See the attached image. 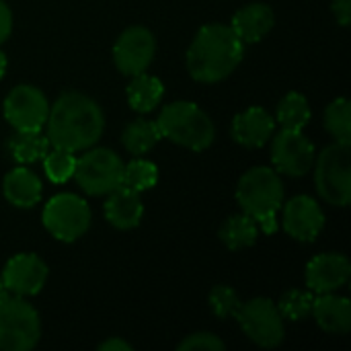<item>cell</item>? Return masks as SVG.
Masks as SVG:
<instances>
[{
    "label": "cell",
    "instance_id": "obj_1",
    "mask_svg": "<svg viewBox=\"0 0 351 351\" xmlns=\"http://www.w3.org/2000/svg\"><path fill=\"white\" fill-rule=\"evenodd\" d=\"M47 140L53 148L70 152L86 150L99 142L105 130L101 107L86 95L66 90L47 113Z\"/></svg>",
    "mask_w": 351,
    "mask_h": 351
},
{
    "label": "cell",
    "instance_id": "obj_2",
    "mask_svg": "<svg viewBox=\"0 0 351 351\" xmlns=\"http://www.w3.org/2000/svg\"><path fill=\"white\" fill-rule=\"evenodd\" d=\"M243 56L245 43L230 25H206L187 49V68L199 82H218L234 72Z\"/></svg>",
    "mask_w": 351,
    "mask_h": 351
},
{
    "label": "cell",
    "instance_id": "obj_3",
    "mask_svg": "<svg viewBox=\"0 0 351 351\" xmlns=\"http://www.w3.org/2000/svg\"><path fill=\"white\" fill-rule=\"evenodd\" d=\"M237 199L265 234L278 232V212L284 204V185L276 171L255 167L247 171L237 187Z\"/></svg>",
    "mask_w": 351,
    "mask_h": 351
},
{
    "label": "cell",
    "instance_id": "obj_4",
    "mask_svg": "<svg viewBox=\"0 0 351 351\" xmlns=\"http://www.w3.org/2000/svg\"><path fill=\"white\" fill-rule=\"evenodd\" d=\"M156 125L162 138H169L171 142L195 152L206 150L214 142V134H216L208 113H204L195 103H187V101H177L167 105L160 111Z\"/></svg>",
    "mask_w": 351,
    "mask_h": 351
},
{
    "label": "cell",
    "instance_id": "obj_5",
    "mask_svg": "<svg viewBox=\"0 0 351 351\" xmlns=\"http://www.w3.org/2000/svg\"><path fill=\"white\" fill-rule=\"evenodd\" d=\"M41 335L37 311L21 296L0 298V350L29 351Z\"/></svg>",
    "mask_w": 351,
    "mask_h": 351
},
{
    "label": "cell",
    "instance_id": "obj_6",
    "mask_svg": "<svg viewBox=\"0 0 351 351\" xmlns=\"http://www.w3.org/2000/svg\"><path fill=\"white\" fill-rule=\"evenodd\" d=\"M350 144L335 142L327 146L315 169V183L321 197L333 206H348L351 199V154Z\"/></svg>",
    "mask_w": 351,
    "mask_h": 351
},
{
    "label": "cell",
    "instance_id": "obj_7",
    "mask_svg": "<svg viewBox=\"0 0 351 351\" xmlns=\"http://www.w3.org/2000/svg\"><path fill=\"white\" fill-rule=\"evenodd\" d=\"M72 177L88 195H107L121 185L123 162L109 148H93L76 158Z\"/></svg>",
    "mask_w": 351,
    "mask_h": 351
},
{
    "label": "cell",
    "instance_id": "obj_8",
    "mask_svg": "<svg viewBox=\"0 0 351 351\" xmlns=\"http://www.w3.org/2000/svg\"><path fill=\"white\" fill-rule=\"evenodd\" d=\"M43 224L58 241L72 243L88 230V204L74 193H60L45 204Z\"/></svg>",
    "mask_w": 351,
    "mask_h": 351
},
{
    "label": "cell",
    "instance_id": "obj_9",
    "mask_svg": "<svg viewBox=\"0 0 351 351\" xmlns=\"http://www.w3.org/2000/svg\"><path fill=\"white\" fill-rule=\"evenodd\" d=\"M237 319L247 337L261 348H278L284 341V317L269 298H255L241 304Z\"/></svg>",
    "mask_w": 351,
    "mask_h": 351
},
{
    "label": "cell",
    "instance_id": "obj_10",
    "mask_svg": "<svg viewBox=\"0 0 351 351\" xmlns=\"http://www.w3.org/2000/svg\"><path fill=\"white\" fill-rule=\"evenodd\" d=\"M49 103L45 95L29 84L16 86L4 101V115L19 132H41L47 121Z\"/></svg>",
    "mask_w": 351,
    "mask_h": 351
},
{
    "label": "cell",
    "instance_id": "obj_11",
    "mask_svg": "<svg viewBox=\"0 0 351 351\" xmlns=\"http://www.w3.org/2000/svg\"><path fill=\"white\" fill-rule=\"evenodd\" d=\"M271 158L280 173L290 177H302L315 162V146L302 134V130H284L276 136L271 146Z\"/></svg>",
    "mask_w": 351,
    "mask_h": 351
},
{
    "label": "cell",
    "instance_id": "obj_12",
    "mask_svg": "<svg viewBox=\"0 0 351 351\" xmlns=\"http://www.w3.org/2000/svg\"><path fill=\"white\" fill-rule=\"evenodd\" d=\"M156 51L154 35L146 27H130L125 29L113 47V60L119 72L128 76H136L146 72Z\"/></svg>",
    "mask_w": 351,
    "mask_h": 351
},
{
    "label": "cell",
    "instance_id": "obj_13",
    "mask_svg": "<svg viewBox=\"0 0 351 351\" xmlns=\"http://www.w3.org/2000/svg\"><path fill=\"white\" fill-rule=\"evenodd\" d=\"M45 280H47V265L33 253L14 255L2 271V282L6 290L16 296L37 294L43 288Z\"/></svg>",
    "mask_w": 351,
    "mask_h": 351
},
{
    "label": "cell",
    "instance_id": "obj_14",
    "mask_svg": "<svg viewBox=\"0 0 351 351\" xmlns=\"http://www.w3.org/2000/svg\"><path fill=\"white\" fill-rule=\"evenodd\" d=\"M325 226V216L319 204L308 195H298L290 199L284 208V228L286 232L300 241L313 243Z\"/></svg>",
    "mask_w": 351,
    "mask_h": 351
},
{
    "label": "cell",
    "instance_id": "obj_15",
    "mask_svg": "<svg viewBox=\"0 0 351 351\" xmlns=\"http://www.w3.org/2000/svg\"><path fill=\"white\" fill-rule=\"evenodd\" d=\"M351 276V263L348 257L337 253L317 255L306 265V286L311 292L329 294L348 284Z\"/></svg>",
    "mask_w": 351,
    "mask_h": 351
},
{
    "label": "cell",
    "instance_id": "obj_16",
    "mask_svg": "<svg viewBox=\"0 0 351 351\" xmlns=\"http://www.w3.org/2000/svg\"><path fill=\"white\" fill-rule=\"evenodd\" d=\"M276 128L274 117L263 107H249L232 121V138L245 148H261L267 144Z\"/></svg>",
    "mask_w": 351,
    "mask_h": 351
},
{
    "label": "cell",
    "instance_id": "obj_17",
    "mask_svg": "<svg viewBox=\"0 0 351 351\" xmlns=\"http://www.w3.org/2000/svg\"><path fill=\"white\" fill-rule=\"evenodd\" d=\"M107 202H105V216L107 220L121 230H130L136 228L144 216V206L142 199L138 195V191H132L125 185L115 187L111 193H107Z\"/></svg>",
    "mask_w": 351,
    "mask_h": 351
},
{
    "label": "cell",
    "instance_id": "obj_18",
    "mask_svg": "<svg viewBox=\"0 0 351 351\" xmlns=\"http://www.w3.org/2000/svg\"><path fill=\"white\" fill-rule=\"evenodd\" d=\"M311 315L327 333H348L351 329V302L333 292L315 298Z\"/></svg>",
    "mask_w": 351,
    "mask_h": 351
},
{
    "label": "cell",
    "instance_id": "obj_19",
    "mask_svg": "<svg viewBox=\"0 0 351 351\" xmlns=\"http://www.w3.org/2000/svg\"><path fill=\"white\" fill-rule=\"evenodd\" d=\"M232 31L243 39V43L261 41L274 27V10L267 4H249L232 16Z\"/></svg>",
    "mask_w": 351,
    "mask_h": 351
},
{
    "label": "cell",
    "instance_id": "obj_20",
    "mask_svg": "<svg viewBox=\"0 0 351 351\" xmlns=\"http://www.w3.org/2000/svg\"><path fill=\"white\" fill-rule=\"evenodd\" d=\"M4 197L16 208H33L41 197V181L33 171L14 169L4 177Z\"/></svg>",
    "mask_w": 351,
    "mask_h": 351
},
{
    "label": "cell",
    "instance_id": "obj_21",
    "mask_svg": "<svg viewBox=\"0 0 351 351\" xmlns=\"http://www.w3.org/2000/svg\"><path fill=\"white\" fill-rule=\"evenodd\" d=\"M165 95V86L156 76L150 74H136L134 80L128 84V101L132 105V109L140 111V113H148L152 111L160 99Z\"/></svg>",
    "mask_w": 351,
    "mask_h": 351
},
{
    "label": "cell",
    "instance_id": "obj_22",
    "mask_svg": "<svg viewBox=\"0 0 351 351\" xmlns=\"http://www.w3.org/2000/svg\"><path fill=\"white\" fill-rule=\"evenodd\" d=\"M220 239L232 251L247 249L257 241V222L249 214L230 216L220 228Z\"/></svg>",
    "mask_w": 351,
    "mask_h": 351
},
{
    "label": "cell",
    "instance_id": "obj_23",
    "mask_svg": "<svg viewBox=\"0 0 351 351\" xmlns=\"http://www.w3.org/2000/svg\"><path fill=\"white\" fill-rule=\"evenodd\" d=\"M162 136H160L156 121H148V119H136V121L128 123L121 134V142H123L125 150L136 156L146 154L150 148H154V144Z\"/></svg>",
    "mask_w": 351,
    "mask_h": 351
},
{
    "label": "cell",
    "instance_id": "obj_24",
    "mask_svg": "<svg viewBox=\"0 0 351 351\" xmlns=\"http://www.w3.org/2000/svg\"><path fill=\"white\" fill-rule=\"evenodd\" d=\"M49 140L47 136H41V132H19L8 140V150L16 162H35L47 154Z\"/></svg>",
    "mask_w": 351,
    "mask_h": 351
},
{
    "label": "cell",
    "instance_id": "obj_25",
    "mask_svg": "<svg viewBox=\"0 0 351 351\" xmlns=\"http://www.w3.org/2000/svg\"><path fill=\"white\" fill-rule=\"evenodd\" d=\"M278 121L284 130H302L311 121L308 101L300 93H290L278 107Z\"/></svg>",
    "mask_w": 351,
    "mask_h": 351
},
{
    "label": "cell",
    "instance_id": "obj_26",
    "mask_svg": "<svg viewBox=\"0 0 351 351\" xmlns=\"http://www.w3.org/2000/svg\"><path fill=\"white\" fill-rule=\"evenodd\" d=\"M158 181V169L154 162L144 160V158H136L130 165H123V179L121 185L130 187L132 191H146L150 187H154Z\"/></svg>",
    "mask_w": 351,
    "mask_h": 351
},
{
    "label": "cell",
    "instance_id": "obj_27",
    "mask_svg": "<svg viewBox=\"0 0 351 351\" xmlns=\"http://www.w3.org/2000/svg\"><path fill=\"white\" fill-rule=\"evenodd\" d=\"M325 125L335 142L351 144V107L348 99H335L325 111Z\"/></svg>",
    "mask_w": 351,
    "mask_h": 351
},
{
    "label": "cell",
    "instance_id": "obj_28",
    "mask_svg": "<svg viewBox=\"0 0 351 351\" xmlns=\"http://www.w3.org/2000/svg\"><path fill=\"white\" fill-rule=\"evenodd\" d=\"M76 158L74 152L64 148H53L43 156V169L51 183H66L74 175Z\"/></svg>",
    "mask_w": 351,
    "mask_h": 351
},
{
    "label": "cell",
    "instance_id": "obj_29",
    "mask_svg": "<svg viewBox=\"0 0 351 351\" xmlns=\"http://www.w3.org/2000/svg\"><path fill=\"white\" fill-rule=\"evenodd\" d=\"M313 302H315V296L311 292H302V290H290L282 296L280 300V315L284 319H290V321H302L306 317H311L313 313Z\"/></svg>",
    "mask_w": 351,
    "mask_h": 351
},
{
    "label": "cell",
    "instance_id": "obj_30",
    "mask_svg": "<svg viewBox=\"0 0 351 351\" xmlns=\"http://www.w3.org/2000/svg\"><path fill=\"white\" fill-rule=\"evenodd\" d=\"M210 306H212L216 317L230 319V317H237V313L241 308V300H239V296H237V292L232 288L216 286L210 292Z\"/></svg>",
    "mask_w": 351,
    "mask_h": 351
},
{
    "label": "cell",
    "instance_id": "obj_31",
    "mask_svg": "<svg viewBox=\"0 0 351 351\" xmlns=\"http://www.w3.org/2000/svg\"><path fill=\"white\" fill-rule=\"evenodd\" d=\"M187 350H195V351H222L224 350V343L212 335V333H193L189 337H185L179 346V351H187Z\"/></svg>",
    "mask_w": 351,
    "mask_h": 351
},
{
    "label": "cell",
    "instance_id": "obj_32",
    "mask_svg": "<svg viewBox=\"0 0 351 351\" xmlns=\"http://www.w3.org/2000/svg\"><path fill=\"white\" fill-rule=\"evenodd\" d=\"M12 31V14H10V8L6 6V2L0 0V43H4L8 39Z\"/></svg>",
    "mask_w": 351,
    "mask_h": 351
},
{
    "label": "cell",
    "instance_id": "obj_33",
    "mask_svg": "<svg viewBox=\"0 0 351 351\" xmlns=\"http://www.w3.org/2000/svg\"><path fill=\"white\" fill-rule=\"evenodd\" d=\"M333 12L339 25L348 27L351 21V0H333Z\"/></svg>",
    "mask_w": 351,
    "mask_h": 351
},
{
    "label": "cell",
    "instance_id": "obj_34",
    "mask_svg": "<svg viewBox=\"0 0 351 351\" xmlns=\"http://www.w3.org/2000/svg\"><path fill=\"white\" fill-rule=\"evenodd\" d=\"M99 350L101 351H132V346H130V343H125L123 339H117V337H113V339H107V341H103V343L99 346Z\"/></svg>",
    "mask_w": 351,
    "mask_h": 351
},
{
    "label": "cell",
    "instance_id": "obj_35",
    "mask_svg": "<svg viewBox=\"0 0 351 351\" xmlns=\"http://www.w3.org/2000/svg\"><path fill=\"white\" fill-rule=\"evenodd\" d=\"M4 70H6V58H4V53L0 51V78H2Z\"/></svg>",
    "mask_w": 351,
    "mask_h": 351
},
{
    "label": "cell",
    "instance_id": "obj_36",
    "mask_svg": "<svg viewBox=\"0 0 351 351\" xmlns=\"http://www.w3.org/2000/svg\"><path fill=\"white\" fill-rule=\"evenodd\" d=\"M4 296H8V290H6V286H4V282L0 278V298H4Z\"/></svg>",
    "mask_w": 351,
    "mask_h": 351
}]
</instances>
